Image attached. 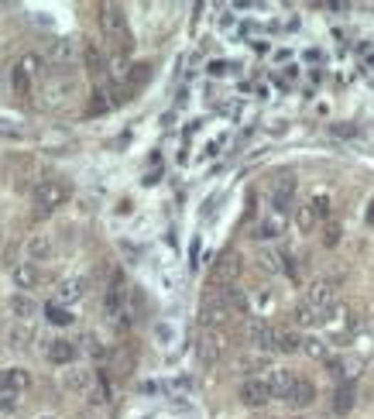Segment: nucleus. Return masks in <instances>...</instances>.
I'll return each instance as SVG.
<instances>
[{"label":"nucleus","mask_w":374,"mask_h":419,"mask_svg":"<svg viewBox=\"0 0 374 419\" xmlns=\"http://www.w3.org/2000/svg\"><path fill=\"white\" fill-rule=\"evenodd\" d=\"M333 299H336L333 282H313V285L306 289V299L302 302H309L319 313H333Z\"/></svg>","instance_id":"6"},{"label":"nucleus","mask_w":374,"mask_h":419,"mask_svg":"<svg viewBox=\"0 0 374 419\" xmlns=\"http://www.w3.org/2000/svg\"><path fill=\"white\" fill-rule=\"evenodd\" d=\"M336 240H340V227H336V223H330V227H326V244L333 248Z\"/></svg>","instance_id":"34"},{"label":"nucleus","mask_w":374,"mask_h":419,"mask_svg":"<svg viewBox=\"0 0 374 419\" xmlns=\"http://www.w3.org/2000/svg\"><path fill=\"white\" fill-rule=\"evenodd\" d=\"M124 302H127V289H124V282L114 279L110 282V289H107V299H103V309H107V317L117 323L120 313H124Z\"/></svg>","instance_id":"15"},{"label":"nucleus","mask_w":374,"mask_h":419,"mask_svg":"<svg viewBox=\"0 0 374 419\" xmlns=\"http://www.w3.org/2000/svg\"><path fill=\"white\" fill-rule=\"evenodd\" d=\"M76 419H90V416H76Z\"/></svg>","instance_id":"36"},{"label":"nucleus","mask_w":374,"mask_h":419,"mask_svg":"<svg viewBox=\"0 0 374 419\" xmlns=\"http://www.w3.org/2000/svg\"><path fill=\"white\" fill-rule=\"evenodd\" d=\"M223 347H227V337H223V334H217V330H210V334H206V337L199 340V361H203V364H206V368H210V364H217L220 358H223Z\"/></svg>","instance_id":"11"},{"label":"nucleus","mask_w":374,"mask_h":419,"mask_svg":"<svg viewBox=\"0 0 374 419\" xmlns=\"http://www.w3.org/2000/svg\"><path fill=\"white\" fill-rule=\"evenodd\" d=\"M48 59L55 62L59 69H69V65L76 62V45H73V41H69V38H59V41H52V45H48Z\"/></svg>","instance_id":"19"},{"label":"nucleus","mask_w":374,"mask_h":419,"mask_svg":"<svg viewBox=\"0 0 374 419\" xmlns=\"http://www.w3.org/2000/svg\"><path fill=\"white\" fill-rule=\"evenodd\" d=\"M237 375H244V378H261V371H272V358L268 354H240L237 358Z\"/></svg>","instance_id":"13"},{"label":"nucleus","mask_w":374,"mask_h":419,"mask_svg":"<svg viewBox=\"0 0 374 419\" xmlns=\"http://www.w3.org/2000/svg\"><path fill=\"white\" fill-rule=\"evenodd\" d=\"M18 409H21V396L0 392V413H18Z\"/></svg>","instance_id":"30"},{"label":"nucleus","mask_w":374,"mask_h":419,"mask_svg":"<svg viewBox=\"0 0 374 419\" xmlns=\"http://www.w3.org/2000/svg\"><path fill=\"white\" fill-rule=\"evenodd\" d=\"M52 258V238L48 234H31L28 238V261L35 265V261H45Z\"/></svg>","instance_id":"20"},{"label":"nucleus","mask_w":374,"mask_h":419,"mask_svg":"<svg viewBox=\"0 0 374 419\" xmlns=\"http://www.w3.org/2000/svg\"><path fill=\"white\" fill-rule=\"evenodd\" d=\"M86 296V279H65L59 282V292H55V302L59 306H73Z\"/></svg>","instance_id":"18"},{"label":"nucleus","mask_w":374,"mask_h":419,"mask_svg":"<svg viewBox=\"0 0 374 419\" xmlns=\"http://www.w3.org/2000/svg\"><path fill=\"white\" fill-rule=\"evenodd\" d=\"M100 28H103V35H107V38L127 45V21H124V11H120V7L107 4V7H103V14H100Z\"/></svg>","instance_id":"2"},{"label":"nucleus","mask_w":374,"mask_h":419,"mask_svg":"<svg viewBox=\"0 0 374 419\" xmlns=\"http://www.w3.org/2000/svg\"><path fill=\"white\" fill-rule=\"evenodd\" d=\"M31 337H35V334H31L28 327H14V330L7 334V340H11V347H14V351H24V347L31 344Z\"/></svg>","instance_id":"28"},{"label":"nucleus","mask_w":374,"mask_h":419,"mask_svg":"<svg viewBox=\"0 0 374 419\" xmlns=\"http://www.w3.org/2000/svg\"><path fill=\"white\" fill-rule=\"evenodd\" d=\"M240 255L237 251H227V255H220L217 265H213V272H210V282L213 285H234V279L240 275Z\"/></svg>","instance_id":"3"},{"label":"nucleus","mask_w":374,"mask_h":419,"mask_svg":"<svg viewBox=\"0 0 374 419\" xmlns=\"http://www.w3.org/2000/svg\"><path fill=\"white\" fill-rule=\"evenodd\" d=\"M155 340L161 347H169L172 340H176V327H169V323H155Z\"/></svg>","instance_id":"29"},{"label":"nucleus","mask_w":374,"mask_h":419,"mask_svg":"<svg viewBox=\"0 0 374 419\" xmlns=\"http://www.w3.org/2000/svg\"><path fill=\"white\" fill-rule=\"evenodd\" d=\"M11 279H14V285H18L21 292H28V289H35V285L41 282V272H38V265L21 261V265H14V268H11Z\"/></svg>","instance_id":"16"},{"label":"nucleus","mask_w":374,"mask_h":419,"mask_svg":"<svg viewBox=\"0 0 374 419\" xmlns=\"http://www.w3.org/2000/svg\"><path fill=\"white\" fill-rule=\"evenodd\" d=\"M31 200H35V206L38 210H55L59 203H65L69 200V189H65V182H59V179H41L35 189H31Z\"/></svg>","instance_id":"1"},{"label":"nucleus","mask_w":374,"mask_h":419,"mask_svg":"<svg viewBox=\"0 0 374 419\" xmlns=\"http://www.w3.org/2000/svg\"><path fill=\"white\" fill-rule=\"evenodd\" d=\"M368 223L374 227V200H371V206H368Z\"/></svg>","instance_id":"35"},{"label":"nucleus","mask_w":374,"mask_h":419,"mask_svg":"<svg viewBox=\"0 0 374 419\" xmlns=\"http://www.w3.org/2000/svg\"><path fill=\"white\" fill-rule=\"evenodd\" d=\"M62 388L73 392V396L90 392V388H93V371H90V368H76V364H69V368L62 371Z\"/></svg>","instance_id":"9"},{"label":"nucleus","mask_w":374,"mask_h":419,"mask_svg":"<svg viewBox=\"0 0 374 419\" xmlns=\"http://www.w3.org/2000/svg\"><path fill=\"white\" fill-rule=\"evenodd\" d=\"M316 399V388H313V381H306V378H296L292 375V381H289V388L282 392V402L289 405V409H306L309 402Z\"/></svg>","instance_id":"4"},{"label":"nucleus","mask_w":374,"mask_h":419,"mask_svg":"<svg viewBox=\"0 0 374 419\" xmlns=\"http://www.w3.org/2000/svg\"><path fill=\"white\" fill-rule=\"evenodd\" d=\"M282 230H285V220L272 213V217H261L255 227H251V238L255 240H275V238H282Z\"/></svg>","instance_id":"17"},{"label":"nucleus","mask_w":374,"mask_h":419,"mask_svg":"<svg viewBox=\"0 0 374 419\" xmlns=\"http://www.w3.org/2000/svg\"><path fill=\"white\" fill-rule=\"evenodd\" d=\"M333 409L340 413V416H347V413L354 409V385H343V388H336Z\"/></svg>","instance_id":"25"},{"label":"nucleus","mask_w":374,"mask_h":419,"mask_svg":"<svg viewBox=\"0 0 374 419\" xmlns=\"http://www.w3.org/2000/svg\"><path fill=\"white\" fill-rule=\"evenodd\" d=\"M330 317H333V313H319L309 302H299L296 306V327H316V323H326Z\"/></svg>","instance_id":"22"},{"label":"nucleus","mask_w":374,"mask_h":419,"mask_svg":"<svg viewBox=\"0 0 374 419\" xmlns=\"http://www.w3.org/2000/svg\"><path fill=\"white\" fill-rule=\"evenodd\" d=\"M227 317H230V309L223 306L220 292H213L210 299L203 302V309H199V319H203V327H206V330H213V327H220V323H227Z\"/></svg>","instance_id":"12"},{"label":"nucleus","mask_w":374,"mask_h":419,"mask_svg":"<svg viewBox=\"0 0 374 419\" xmlns=\"http://www.w3.org/2000/svg\"><path fill=\"white\" fill-rule=\"evenodd\" d=\"M292 196H296V179L292 176H282V179L272 186V210H275V217L282 213H289V206H292Z\"/></svg>","instance_id":"8"},{"label":"nucleus","mask_w":374,"mask_h":419,"mask_svg":"<svg viewBox=\"0 0 374 419\" xmlns=\"http://www.w3.org/2000/svg\"><path fill=\"white\" fill-rule=\"evenodd\" d=\"M296 223H299V230H302V234H309V230L316 227V213H313V206H309V203L296 210Z\"/></svg>","instance_id":"27"},{"label":"nucleus","mask_w":374,"mask_h":419,"mask_svg":"<svg viewBox=\"0 0 374 419\" xmlns=\"http://www.w3.org/2000/svg\"><path fill=\"white\" fill-rule=\"evenodd\" d=\"M45 358L52 361V364H62V368H69V364L79 358V347L73 344V340H65V337L45 340Z\"/></svg>","instance_id":"7"},{"label":"nucleus","mask_w":374,"mask_h":419,"mask_svg":"<svg viewBox=\"0 0 374 419\" xmlns=\"http://www.w3.org/2000/svg\"><path fill=\"white\" fill-rule=\"evenodd\" d=\"M45 317H48V323H55V327H69V323L76 319L65 306H59V302H48V306H45Z\"/></svg>","instance_id":"26"},{"label":"nucleus","mask_w":374,"mask_h":419,"mask_svg":"<svg viewBox=\"0 0 374 419\" xmlns=\"http://www.w3.org/2000/svg\"><path fill=\"white\" fill-rule=\"evenodd\" d=\"M41 419H52V416H41Z\"/></svg>","instance_id":"37"},{"label":"nucleus","mask_w":374,"mask_h":419,"mask_svg":"<svg viewBox=\"0 0 374 419\" xmlns=\"http://www.w3.org/2000/svg\"><path fill=\"white\" fill-rule=\"evenodd\" d=\"M278 255L275 251H265V255H261V265H265V272H272V275H275V272H282V265H278Z\"/></svg>","instance_id":"31"},{"label":"nucleus","mask_w":374,"mask_h":419,"mask_svg":"<svg viewBox=\"0 0 374 419\" xmlns=\"http://www.w3.org/2000/svg\"><path fill=\"white\" fill-rule=\"evenodd\" d=\"M302 344H306V354H309V358H326V347H323L319 340H302Z\"/></svg>","instance_id":"33"},{"label":"nucleus","mask_w":374,"mask_h":419,"mask_svg":"<svg viewBox=\"0 0 374 419\" xmlns=\"http://www.w3.org/2000/svg\"><path fill=\"white\" fill-rule=\"evenodd\" d=\"M299 347H302L299 334H292V330H275V351H282V354H292V351H299Z\"/></svg>","instance_id":"24"},{"label":"nucleus","mask_w":374,"mask_h":419,"mask_svg":"<svg viewBox=\"0 0 374 419\" xmlns=\"http://www.w3.org/2000/svg\"><path fill=\"white\" fill-rule=\"evenodd\" d=\"M7 309H11L18 319H31L35 313H38V302L31 299L28 292H18V296H11V299H7Z\"/></svg>","instance_id":"21"},{"label":"nucleus","mask_w":374,"mask_h":419,"mask_svg":"<svg viewBox=\"0 0 374 419\" xmlns=\"http://www.w3.org/2000/svg\"><path fill=\"white\" fill-rule=\"evenodd\" d=\"M240 402H244L247 409L268 405V402H272V388H268V378H244V385H240Z\"/></svg>","instance_id":"5"},{"label":"nucleus","mask_w":374,"mask_h":419,"mask_svg":"<svg viewBox=\"0 0 374 419\" xmlns=\"http://www.w3.org/2000/svg\"><path fill=\"white\" fill-rule=\"evenodd\" d=\"M244 334H247V340L255 344L261 354H265V351H275V327H272V323H265V319H251Z\"/></svg>","instance_id":"10"},{"label":"nucleus","mask_w":374,"mask_h":419,"mask_svg":"<svg viewBox=\"0 0 374 419\" xmlns=\"http://www.w3.org/2000/svg\"><path fill=\"white\" fill-rule=\"evenodd\" d=\"M237 65H230V62H223V59H217V62H210V76H227V73H234Z\"/></svg>","instance_id":"32"},{"label":"nucleus","mask_w":374,"mask_h":419,"mask_svg":"<svg viewBox=\"0 0 374 419\" xmlns=\"http://www.w3.org/2000/svg\"><path fill=\"white\" fill-rule=\"evenodd\" d=\"M31 80H35V76H31V73H28V69L18 62V65H14V73H11V86H14V93H18V97H28Z\"/></svg>","instance_id":"23"},{"label":"nucleus","mask_w":374,"mask_h":419,"mask_svg":"<svg viewBox=\"0 0 374 419\" xmlns=\"http://www.w3.org/2000/svg\"><path fill=\"white\" fill-rule=\"evenodd\" d=\"M28 385H31V375H28L24 368H4V371H0V392L21 396Z\"/></svg>","instance_id":"14"}]
</instances>
